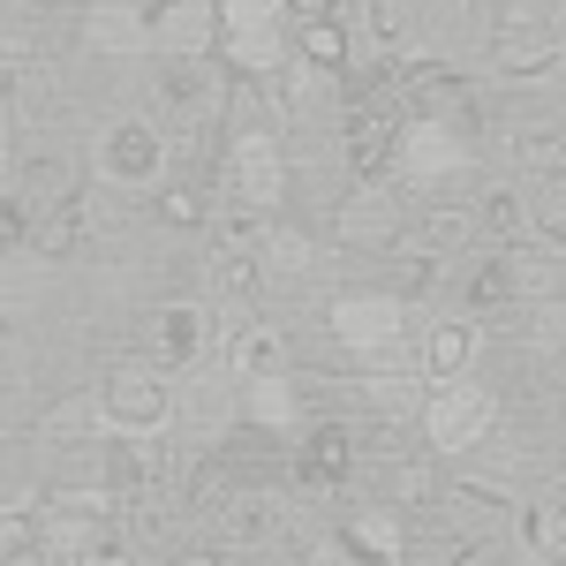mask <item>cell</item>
Instances as JSON below:
<instances>
[{
    "label": "cell",
    "mask_w": 566,
    "mask_h": 566,
    "mask_svg": "<svg viewBox=\"0 0 566 566\" xmlns=\"http://www.w3.org/2000/svg\"><path fill=\"white\" fill-rule=\"evenodd\" d=\"M333 234H340V250H408V212L386 181H355L333 205Z\"/></svg>",
    "instance_id": "52a82bcc"
},
{
    "label": "cell",
    "mask_w": 566,
    "mask_h": 566,
    "mask_svg": "<svg viewBox=\"0 0 566 566\" xmlns=\"http://www.w3.org/2000/svg\"><path fill=\"white\" fill-rule=\"evenodd\" d=\"M258 258H264V272H310V234L303 227H272L258 242Z\"/></svg>",
    "instance_id": "d590c367"
},
{
    "label": "cell",
    "mask_w": 566,
    "mask_h": 566,
    "mask_svg": "<svg viewBox=\"0 0 566 566\" xmlns=\"http://www.w3.org/2000/svg\"><path fill=\"white\" fill-rule=\"evenodd\" d=\"M84 234H91V197H84V189H69L61 205H45V212H39L31 250H39V258H76V250H84Z\"/></svg>",
    "instance_id": "ac0fdd59"
},
{
    "label": "cell",
    "mask_w": 566,
    "mask_h": 566,
    "mask_svg": "<svg viewBox=\"0 0 566 566\" xmlns=\"http://www.w3.org/2000/svg\"><path fill=\"white\" fill-rule=\"evenodd\" d=\"M559 151H566L559 122H536V129H522V136H514V159H528V167H552Z\"/></svg>",
    "instance_id": "ab89813d"
},
{
    "label": "cell",
    "mask_w": 566,
    "mask_h": 566,
    "mask_svg": "<svg viewBox=\"0 0 566 566\" xmlns=\"http://www.w3.org/2000/svg\"><path fill=\"white\" fill-rule=\"evenodd\" d=\"M438 250H423V242H408V258H400V303H423V295H431L438 287Z\"/></svg>",
    "instance_id": "f35d334b"
},
{
    "label": "cell",
    "mask_w": 566,
    "mask_h": 566,
    "mask_svg": "<svg viewBox=\"0 0 566 566\" xmlns=\"http://www.w3.org/2000/svg\"><path fill=\"white\" fill-rule=\"evenodd\" d=\"M522 227H528V197L522 189H491V197L476 205V234H491V242H514Z\"/></svg>",
    "instance_id": "836d02e7"
},
{
    "label": "cell",
    "mask_w": 566,
    "mask_h": 566,
    "mask_svg": "<svg viewBox=\"0 0 566 566\" xmlns=\"http://www.w3.org/2000/svg\"><path fill=\"white\" fill-rule=\"evenodd\" d=\"M212 287L227 295V303H258L264 258H258V250H219V258H212Z\"/></svg>",
    "instance_id": "1f68e13d"
},
{
    "label": "cell",
    "mask_w": 566,
    "mask_h": 566,
    "mask_svg": "<svg viewBox=\"0 0 566 566\" xmlns=\"http://www.w3.org/2000/svg\"><path fill=\"white\" fill-rule=\"evenodd\" d=\"M205 219H212V205H205L197 181H167V189H159V227H181V234H189V227H205Z\"/></svg>",
    "instance_id": "e575fe53"
},
{
    "label": "cell",
    "mask_w": 566,
    "mask_h": 566,
    "mask_svg": "<svg viewBox=\"0 0 566 566\" xmlns=\"http://www.w3.org/2000/svg\"><path fill=\"white\" fill-rule=\"evenodd\" d=\"M303 408H295V386H287V370H272V378H250V431H287Z\"/></svg>",
    "instance_id": "4dcf8cb0"
},
{
    "label": "cell",
    "mask_w": 566,
    "mask_h": 566,
    "mask_svg": "<svg viewBox=\"0 0 566 566\" xmlns=\"http://www.w3.org/2000/svg\"><path fill=\"white\" fill-rule=\"evenodd\" d=\"M114 528V483H53L39 499V544L45 552H84L91 536Z\"/></svg>",
    "instance_id": "277c9868"
},
{
    "label": "cell",
    "mask_w": 566,
    "mask_h": 566,
    "mask_svg": "<svg viewBox=\"0 0 566 566\" xmlns=\"http://www.w3.org/2000/svg\"><path fill=\"white\" fill-rule=\"evenodd\" d=\"M197 348H205V310L197 303H167V317H159V363H167V370H189Z\"/></svg>",
    "instance_id": "4316f807"
},
{
    "label": "cell",
    "mask_w": 566,
    "mask_h": 566,
    "mask_svg": "<svg viewBox=\"0 0 566 566\" xmlns=\"http://www.w3.org/2000/svg\"><path fill=\"white\" fill-rule=\"evenodd\" d=\"M39 431L53 438V446H76V438L114 431V416H106V392H69V400H53V408L39 416Z\"/></svg>",
    "instance_id": "d6986e66"
},
{
    "label": "cell",
    "mask_w": 566,
    "mask_h": 566,
    "mask_svg": "<svg viewBox=\"0 0 566 566\" xmlns=\"http://www.w3.org/2000/svg\"><path fill=\"white\" fill-rule=\"evenodd\" d=\"M363 23H370V39H378V53H400V39H408V0H363Z\"/></svg>",
    "instance_id": "8d00e7d4"
},
{
    "label": "cell",
    "mask_w": 566,
    "mask_h": 566,
    "mask_svg": "<svg viewBox=\"0 0 566 566\" xmlns=\"http://www.w3.org/2000/svg\"><path fill=\"white\" fill-rule=\"evenodd\" d=\"M340 552L355 566H400L408 559V522H400V506H355L348 522H340Z\"/></svg>",
    "instance_id": "4fadbf2b"
},
{
    "label": "cell",
    "mask_w": 566,
    "mask_h": 566,
    "mask_svg": "<svg viewBox=\"0 0 566 566\" xmlns=\"http://www.w3.org/2000/svg\"><path fill=\"white\" fill-rule=\"evenodd\" d=\"M84 45L114 53V61H136V53H151V0H91Z\"/></svg>",
    "instance_id": "5bb4252c"
},
{
    "label": "cell",
    "mask_w": 566,
    "mask_h": 566,
    "mask_svg": "<svg viewBox=\"0 0 566 566\" xmlns=\"http://www.w3.org/2000/svg\"><path fill=\"white\" fill-rule=\"evenodd\" d=\"M386 499H392V506H431L438 476L423 469V461H400V469H386Z\"/></svg>",
    "instance_id": "74e56055"
},
{
    "label": "cell",
    "mask_w": 566,
    "mask_h": 566,
    "mask_svg": "<svg viewBox=\"0 0 566 566\" xmlns=\"http://www.w3.org/2000/svg\"><path fill=\"white\" fill-rule=\"evenodd\" d=\"M227 363H234L242 378H272V370H287V333H280V325H242V333L227 340Z\"/></svg>",
    "instance_id": "603a6c76"
},
{
    "label": "cell",
    "mask_w": 566,
    "mask_h": 566,
    "mask_svg": "<svg viewBox=\"0 0 566 566\" xmlns=\"http://www.w3.org/2000/svg\"><path fill=\"white\" fill-rule=\"evenodd\" d=\"M295 53H303L317 76H348L355 39L340 31V15H303V23H295Z\"/></svg>",
    "instance_id": "ffe728a7"
},
{
    "label": "cell",
    "mask_w": 566,
    "mask_h": 566,
    "mask_svg": "<svg viewBox=\"0 0 566 566\" xmlns=\"http://www.w3.org/2000/svg\"><path fill=\"white\" fill-rule=\"evenodd\" d=\"M528 227L552 250H566V175H536V189H528Z\"/></svg>",
    "instance_id": "d6a6232c"
},
{
    "label": "cell",
    "mask_w": 566,
    "mask_h": 566,
    "mask_svg": "<svg viewBox=\"0 0 566 566\" xmlns=\"http://www.w3.org/2000/svg\"><path fill=\"white\" fill-rule=\"evenodd\" d=\"M234 491H242V476H234V453H212V461H197V476H189V506H197L205 522H219V514L234 506Z\"/></svg>",
    "instance_id": "f1b7e54d"
},
{
    "label": "cell",
    "mask_w": 566,
    "mask_h": 566,
    "mask_svg": "<svg viewBox=\"0 0 566 566\" xmlns=\"http://www.w3.org/2000/svg\"><path fill=\"white\" fill-rule=\"evenodd\" d=\"M522 258H483L476 272H469V310L476 317H499V310H514L522 303Z\"/></svg>",
    "instance_id": "7402d4cb"
},
{
    "label": "cell",
    "mask_w": 566,
    "mask_h": 566,
    "mask_svg": "<svg viewBox=\"0 0 566 566\" xmlns=\"http://www.w3.org/2000/svg\"><path fill=\"white\" fill-rule=\"evenodd\" d=\"M212 528H219V544H227V552H250V544H264V536H272V499L242 483V491H234V506H227Z\"/></svg>",
    "instance_id": "d4e9b609"
},
{
    "label": "cell",
    "mask_w": 566,
    "mask_h": 566,
    "mask_svg": "<svg viewBox=\"0 0 566 566\" xmlns=\"http://www.w3.org/2000/svg\"><path fill=\"white\" fill-rule=\"evenodd\" d=\"M159 98H167V122H205L212 114V69L205 61H167Z\"/></svg>",
    "instance_id": "44dd1931"
},
{
    "label": "cell",
    "mask_w": 566,
    "mask_h": 566,
    "mask_svg": "<svg viewBox=\"0 0 566 566\" xmlns=\"http://www.w3.org/2000/svg\"><path fill=\"white\" fill-rule=\"evenodd\" d=\"M106 483L114 491H159V483H175V453L159 446V438H122L106 446Z\"/></svg>",
    "instance_id": "9a60e30c"
},
{
    "label": "cell",
    "mask_w": 566,
    "mask_h": 566,
    "mask_svg": "<svg viewBox=\"0 0 566 566\" xmlns=\"http://www.w3.org/2000/svg\"><path fill=\"white\" fill-rule=\"evenodd\" d=\"M461 167H469V136H461V129H446V122H423V114H408L392 175L408 181V189H431V181L461 175Z\"/></svg>",
    "instance_id": "30bf717a"
},
{
    "label": "cell",
    "mask_w": 566,
    "mask_h": 566,
    "mask_svg": "<svg viewBox=\"0 0 566 566\" xmlns=\"http://www.w3.org/2000/svg\"><path fill=\"white\" fill-rule=\"evenodd\" d=\"M559 45H566V8H559Z\"/></svg>",
    "instance_id": "7bdbcfd3"
},
{
    "label": "cell",
    "mask_w": 566,
    "mask_h": 566,
    "mask_svg": "<svg viewBox=\"0 0 566 566\" xmlns=\"http://www.w3.org/2000/svg\"><path fill=\"white\" fill-rule=\"evenodd\" d=\"M303 15H333V0H295V23H303Z\"/></svg>",
    "instance_id": "b9f144b4"
},
{
    "label": "cell",
    "mask_w": 566,
    "mask_h": 566,
    "mask_svg": "<svg viewBox=\"0 0 566 566\" xmlns=\"http://www.w3.org/2000/svg\"><path fill=\"white\" fill-rule=\"evenodd\" d=\"M400 129H408V98H400V91L348 98V122H340V144H348V175H355V181H386V175H392V159H400Z\"/></svg>",
    "instance_id": "3957f363"
},
{
    "label": "cell",
    "mask_w": 566,
    "mask_h": 566,
    "mask_svg": "<svg viewBox=\"0 0 566 566\" xmlns=\"http://www.w3.org/2000/svg\"><path fill=\"white\" fill-rule=\"evenodd\" d=\"M76 181H69V159H15V175H8V197H23L31 212H45V205H61Z\"/></svg>",
    "instance_id": "484cf974"
},
{
    "label": "cell",
    "mask_w": 566,
    "mask_h": 566,
    "mask_svg": "<svg viewBox=\"0 0 566 566\" xmlns=\"http://www.w3.org/2000/svg\"><path fill=\"white\" fill-rule=\"evenodd\" d=\"M476 348H483V333L476 325H438L431 340H423V378H469V363H476Z\"/></svg>",
    "instance_id": "cb8c5ba5"
},
{
    "label": "cell",
    "mask_w": 566,
    "mask_h": 566,
    "mask_svg": "<svg viewBox=\"0 0 566 566\" xmlns=\"http://www.w3.org/2000/svg\"><path fill=\"white\" fill-rule=\"evenodd\" d=\"M423 446L431 453H476L491 423H499V392L476 386V378H438V392L423 400Z\"/></svg>",
    "instance_id": "7a4b0ae2"
},
{
    "label": "cell",
    "mask_w": 566,
    "mask_h": 566,
    "mask_svg": "<svg viewBox=\"0 0 566 566\" xmlns=\"http://www.w3.org/2000/svg\"><path fill=\"white\" fill-rule=\"evenodd\" d=\"M69 566H129V544L106 528V536H91L84 552H69Z\"/></svg>",
    "instance_id": "60d3db41"
},
{
    "label": "cell",
    "mask_w": 566,
    "mask_h": 566,
    "mask_svg": "<svg viewBox=\"0 0 566 566\" xmlns=\"http://www.w3.org/2000/svg\"><path fill=\"white\" fill-rule=\"evenodd\" d=\"M522 536L544 566H566V499H536L522 506Z\"/></svg>",
    "instance_id": "f546056e"
},
{
    "label": "cell",
    "mask_w": 566,
    "mask_h": 566,
    "mask_svg": "<svg viewBox=\"0 0 566 566\" xmlns=\"http://www.w3.org/2000/svg\"><path fill=\"white\" fill-rule=\"evenodd\" d=\"M219 175H227V189L242 205L272 212L287 197V151H280V136L264 129V122H242V129L227 136V151H219Z\"/></svg>",
    "instance_id": "5b68a950"
},
{
    "label": "cell",
    "mask_w": 566,
    "mask_h": 566,
    "mask_svg": "<svg viewBox=\"0 0 566 566\" xmlns=\"http://www.w3.org/2000/svg\"><path fill=\"white\" fill-rule=\"evenodd\" d=\"M559 53H566L559 39H544V31H522V23H506V31L491 39V61H499V76H514V84H522V76H552V69H559Z\"/></svg>",
    "instance_id": "e0dca14e"
},
{
    "label": "cell",
    "mask_w": 566,
    "mask_h": 566,
    "mask_svg": "<svg viewBox=\"0 0 566 566\" xmlns=\"http://www.w3.org/2000/svg\"><path fill=\"white\" fill-rule=\"evenodd\" d=\"M287 15H295V0H219V53H227V69L234 76H272L295 45H287Z\"/></svg>",
    "instance_id": "6da1fadb"
},
{
    "label": "cell",
    "mask_w": 566,
    "mask_h": 566,
    "mask_svg": "<svg viewBox=\"0 0 566 566\" xmlns=\"http://www.w3.org/2000/svg\"><path fill=\"white\" fill-rule=\"evenodd\" d=\"M469 234H476V205H431V212L416 219L408 242H423V250H438V258H453V250H469Z\"/></svg>",
    "instance_id": "83f0119b"
},
{
    "label": "cell",
    "mask_w": 566,
    "mask_h": 566,
    "mask_svg": "<svg viewBox=\"0 0 566 566\" xmlns=\"http://www.w3.org/2000/svg\"><path fill=\"white\" fill-rule=\"evenodd\" d=\"M98 392H106V416H114V431H122V438H159V431H167V416H175V400H167V370H159V363H114Z\"/></svg>",
    "instance_id": "8992f818"
},
{
    "label": "cell",
    "mask_w": 566,
    "mask_h": 566,
    "mask_svg": "<svg viewBox=\"0 0 566 566\" xmlns=\"http://www.w3.org/2000/svg\"><path fill=\"white\" fill-rule=\"evenodd\" d=\"M98 175L122 181V189L159 181L167 175V136L151 129V122H106V136H98Z\"/></svg>",
    "instance_id": "7c38bea8"
},
{
    "label": "cell",
    "mask_w": 566,
    "mask_h": 566,
    "mask_svg": "<svg viewBox=\"0 0 566 566\" xmlns=\"http://www.w3.org/2000/svg\"><path fill=\"white\" fill-rule=\"evenodd\" d=\"M151 53H167V61H212L219 53V0H151Z\"/></svg>",
    "instance_id": "8fae6325"
},
{
    "label": "cell",
    "mask_w": 566,
    "mask_h": 566,
    "mask_svg": "<svg viewBox=\"0 0 566 566\" xmlns=\"http://www.w3.org/2000/svg\"><path fill=\"white\" fill-rule=\"evenodd\" d=\"M355 469V431L348 423H317L303 438V453H295V483L303 491H333V483Z\"/></svg>",
    "instance_id": "2e32d148"
},
{
    "label": "cell",
    "mask_w": 566,
    "mask_h": 566,
    "mask_svg": "<svg viewBox=\"0 0 566 566\" xmlns=\"http://www.w3.org/2000/svg\"><path fill=\"white\" fill-rule=\"evenodd\" d=\"M400 333H408V303L400 295H340L333 303V340H348L355 355H370V363H386L400 348Z\"/></svg>",
    "instance_id": "9c48e42d"
},
{
    "label": "cell",
    "mask_w": 566,
    "mask_h": 566,
    "mask_svg": "<svg viewBox=\"0 0 566 566\" xmlns=\"http://www.w3.org/2000/svg\"><path fill=\"white\" fill-rule=\"evenodd\" d=\"M400 98L423 122H446V129H461V136L476 129V84L461 69H446V61H408L400 69Z\"/></svg>",
    "instance_id": "ba28073f"
}]
</instances>
